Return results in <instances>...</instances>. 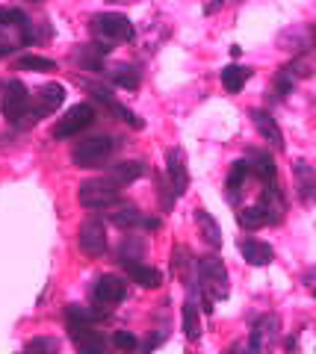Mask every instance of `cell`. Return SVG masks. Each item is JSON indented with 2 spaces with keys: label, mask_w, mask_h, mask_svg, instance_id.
Here are the masks:
<instances>
[{
  "label": "cell",
  "mask_w": 316,
  "mask_h": 354,
  "mask_svg": "<svg viewBox=\"0 0 316 354\" xmlns=\"http://www.w3.org/2000/svg\"><path fill=\"white\" fill-rule=\"evenodd\" d=\"M80 86H83L86 92H89V95L95 97V101L101 104V106H104V109H106V113H110L113 118L124 121V124H130L133 130H142V127H145V121L139 118V115L133 113V109H127L122 101H115L113 92H110V88H106V86H97V83H89V80H80Z\"/></svg>",
  "instance_id": "8992f818"
},
{
  "label": "cell",
  "mask_w": 316,
  "mask_h": 354,
  "mask_svg": "<svg viewBox=\"0 0 316 354\" xmlns=\"http://www.w3.org/2000/svg\"><path fill=\"white\" fill-rule=\"evenodd\" d=\"M12 50H15V44H12V41H0V57H9Z\"/></svg>",
  "instance_id": "f35d334b"
},
{
  "label": "cell",
  "mask_w": 316,
  "mask_h": 354,
  "mask_svg": "<svg viewBox=\"0 0 316 354\" xmlns=\"http://www.w3.org/2000/svg\"><path fill=\"white\" fill-rule=\"evenodd\" d=\"M18 71H36V74H45V71H57V62L48 59V57H36V53H27L15 62Z\"/></svg>",
  "instance_id": "4dcf8cb0"
},
{
  "label": "cell",
  "mask_w": 316,
  "mask_h": 354,
  "mask_svg": "<svg viewBox=\"0 0 316 354\" xmlns=\"http://www.w3.org/2000/svg\"><path fill=\"white\" fill-rule=\"evenodd\" d=\"M118 148V142L113 136H86L80 139L71 151V162L77 169H104L113 160V153Z\"/></svg>",
  "instance_id": "3957f363"
},
{
  "label": "cell",
  "mask_w": 316,
  "mask_h": 354,
  "mask_svg": "<svg viewBox=\"0 0 316 354\" xmlns=\"http://www.w3.org/2000/svg\"><path fill=\"white\" fill-rule=\"evenodd\" d=\"M284 354H301V351H299V337H296V334H290V337L284 339Z\"/></svg>",
  "instance_id": "d590c367"
},
{
  "label": "cell",
  "mask_w": 316,
  "mask_h": 354,
  "mask_svg": "<svg viewBox=\"0 0 316 354\" xmlns=\"http://www.w3.org/2000/svg\"><path fill=\"white\" fill-rule=\"evenodd\" d=\"M245 162H248L252 174L263 186L278 183V169H275V160H272V153H266V151H248V160Z\"/></svg>",
  "instance_id": "ac0fdd59"
},
{
  "label": "cell",
  "mask_w": 316,
  "mask_h": 354,
  "mask_svg": "<svg viewBox=\"0 0 316 354\" xmlns=\"http://www.w3.org/2000/svg\"><path fill=\"white\" fill-rule=\"evenodd\" d=\"M148 351H151V348H148V346H145V348H142V346H139V348H136V351H130V354H148Z\"/></svg>",
  "instance_id": "60d3db41"
},
{
  "label": "cell",
  "mask_w": 316,
  "mask_h": 354,
  "mask_svg": "<svg viewBox=\"0 0 316 354\" xmlns=\"http://www.w3.org/2000/svg\"><path fill=\"white\" fill-rule=\"evenodd\" d=\"M104 57L106 53L97 48V44H80V48L74 50V59L83 65V71H92V74L104 71Z\"/></svg>",
  "instance_id": "484cf974"
},
{
  "label": "cell",
  "mask_w": 316,
  "mask_h": 354,
  "mask_svg": "<svg viewBox=\"0 0 316 354\" xmlns=\"http://www.w3.org/2000/svg\"><path fill=\"white\" fill-rule=\"evenodd\" d=\"M145 171H148V165L142 160H124V162H115L113 165L110 177H113L118 186H127V183L139 180V177H145Z\"/></svg>",
  "instance_id": "7402d4cb"
},
{
  "label": "cell",
  "mask_w": 316,
  "mask_h": 354,
  "mask_svg": "<svg viewBox=\"0 0 316 354\" xmlns=\"http://www.w3.org/2000/svg\"><path fill=\"white\" fill-rule=\"evenodd\" d=\"M248 77H252V68H245V65H227V68L222 71V86L231 95H236V92H243Z\"/></svg>",
  "instance_id": "83f0119b"
},
{
  "label": "cell",
  "mask_w": 316,
  "mask_h": 354,
  "mask_svg": "<svg viewBox=\"0 0 316 354\" xmlns=\"http://www.w3.org/2000/svg\"><path fill=\"white\" fill-rule=\"evenodd\" d=\"M21 354H59V339L57 337H32Z\"/></svg>",
  "instance_id": "d6a6232c"
},
{
  "label": "cell",
  "mask_w": 316,
  "mask_h": 354,
  "mask_svg": "<svg viewBox=\"0 0 316 354\" xmlns=\"http://www.w3.org/2000/svg\"><path fill=\"white\" fill-rule=\"evenodd\" d=\"M248 118H252L254 130L260 133V139L269 142V145L275 148V151H284V145H287V142H284V130L278 127V121L272 118L266 109H252V113H248Z\"/></svg>",
  "instance_id": "9a60e30c"
},
{
  "label": "cell",
  "mask_w": 316,
  "mask_h": 354,
  "mask_svg": "<svg viewBox=\"0 0 316 354\" xmlns=\"http://www.w3.org/2000/svg\"><path fill=\"white\" fill-rule=\"evenodd\" d=\"M183 334H187L189 342H195L201 337V319H198V304H195V298H187V304H183Z\"/></svg>",
  "instance_id": "f546056e"
},
{
  "label": "cell",
  "mask_w": 316,
  "mask_h": 354,
  "mask_svg": "<svg viewBox=\"0 0 316 354\" xmlns=\"http://www.w3.org/2000/svg\"><path fill=\"white\" fill-rule=\"evenodd\" d=\"M127 298V281L122 274H101L92 283V307L101 313H110L113 307H118Z\"/></svg>",
  "instance_id": "5b68a950"
},
{
  "label": "cell",
  "mask_w": 316,
  "mask_h": 354,
  "mask_svg": "<svg viewBox=\"0 0 316 354\" xmlns=\"http://www.w3.org/2000/svg\"><path fill=\"white\" fill-rule=\"evenodd\" d=\"M110 221H113L115 227H122V230H130V227L157 230L160 227V218H148L145 213H139L133 204H115L113 213H110Z\"/></svg>",
  "instance_id": "7c38bea8"
},
{
  "label": "cell",
  "mask_w": 316,
  "mask_h": 354,
  "mask_svg": "<svg viewBox=\"0 0 316 354\" xmlns=\"http://www.w3.org/2000/svg\"><path fill=\"white\" fill-rule=\"evenodd\" d=\"M27 12L24 9H18V6H0V27H6V30H18L27 24Z\"/></svg>",
  "instance_id": "1f68e13d"
},
{
  "label": "cell",
  "mask_w": 316,
  "mask_h": 354,
  "mask_svg": "<svg viewBox=\"0 0 316 354\" xmlns=\"http://www.w3.org/2000/svg\"><path fill=\"white\" fill-rule=\"evenodd\" d=\"M304 286H308V290H310V295L316 298V269H310L308 274H304Z\"/></svg>",
  "instance_id": "8d00e7d4"
},
{
  "label": "cell",
  "mask_w": 316,
  "mask_h": 354,
  "mask_svg": "<svg viewBox=\"0 0 316 354\" xmlns=\"http://www.w3.org/2000/svg\"><path fill=\"white\" fill-rule=\"evenodd\" d=\"M252 177V169H248L245 160H236L227 171V180H225V198L227 204H239L243 201V192H245V180Z\"/></svg>",
  "instance_id": "e0dca14e"
},
{
  "label": "cell",
  "mask_w": 316,
  "mask_h": 354,
  "mask_svg": "<svg viewBox=\"0 0 316 354\" xmlns=\"http://www.w3.org/2000/svg\"><path fill=\"white\" fill-rule=\"evenodd\" d=\"M236 221H239V227L243 230H260V227H266L269 225V218H266V209L254 204V207H243L236 213Z\"/></svg>",
  "instance_id": "f1b7e54d"
},
{
  "label": "cell",
  "mask_w": 316,
  "mask_h": 354,
  "mask_svg": "<svg viewBox=\"0 0 316 354\" xmlns=\"http://www.w3.org/2000/svg\"><path fill=\"white\" fill-rule=\"evenodd\" d=\"M260 207L266 209L269 225H281V221L287 218V198H284V192H281L278 183L263 186V195H260Z\"/></svg>",
  "instance_id": "2e32d148"
},
{
  "label": "cell",
  "mask_w": 316,
  "mask_h": 354,
  "mask_svg": "<svg viewBox=\"0 0 316 354\" xmlns=\"http://www.w3.org/2000/svg\"><path fill=\"white\" fill-rule=\"evenodd\" d=\"M222 6H225V0H210V3L204 6V15H213V12H219Z\"/></svg>",
  "instance_id": "74e56055"
},
{
  "label": "cell",
  "mask_w": 316,
  "mask_h": 354,
  "mask_svg": "<svg viewBox=\"0 0 316 354\" xmlns=\"http://www.w3.org/2000/svg\"><path fill=\"white\" fill-rule=\"evenodd\" d=\"M145 251H148V245H145V239H142V236H127L122 245H118V251H115V263H118V266L142 263Z\"/></svg>",
  "instance_id": "cb8c5ba5"
},
{
  "label": "cell",
  "mask_w": 316,
  "mask_h": 354,
  "mask_svg": "<svg viewBox=\"0 0 316 354\" xmlns=\"http://www.w3.org/2000/svg\"><path fill=\"white\" fill-rule=\"evenodd\" d=\"M281 339V319L275 313L260 316L252 325V337H248V354H269Z\"/></svg>",
  "instance_id": "ba28073f"
},
{
  "label": "cell",
  "mask_w": 316,
  "mask_h": 354,
  "mask_svg": "<svg viewBox=\"0 0 316 354\" xmlns=\"http://www.w3.org/2000/svg\"><path fill=\"white\" fill-rule=\"evenodd\" d=\"M95 121V109L92 104H74L62 118H57L53 124V139H71L77 136L80 130H86Z\"/></svg>",
  "instance_id": "9c48e42d"
},
{
  "label": "cell",
  "mask_w": 316,
  "mask_h": 354,
  "mask_svg": "<svg viewBox=\"0 0 316 354\" xmlns=\"http://www.w3.org/2000/svg\"><path fill=\"white\" fill-rule=\"evenodd\" d=\"M77 198L86 209H110L122 201V186L113 177H89L80 183Z\"/></svg>",
  "instance_id": "277c9868"
},
{
  "label": "cell",
  "mask_w": 316,
  "mask_h": 354,
  "mask_svg": "<svg viewBox=\"0 0 316 354\" xmlns=\"http://www.w3.org/2000/svg\"><path fill=\"white\" fill-rule=\"evenodd\" d=\"M30 106H32L30 88L21 83V80H9L3 86V115H6L9 124L21 127V121H24L27 113H30Z\"/></svg>",
  "instance_id": "52a82bcc"
},
{
  "label": "cell",
  "mask_w": 316,
  "mask_h": 354,
  "mask_svg": "<svg viewBox=\"0 0 316 354\" xmlns=\"http://www.w3.org/2000/svg\"><path fill=\"white\" fill-rule=\"evenodd\" d=\"M292 86H296V83H292L284 71H278V74H275V83H272V92H275V95L281 97V101H284V97L292 92Z\"/></svg>",
  "instance_id": "e575fe53"
},
{
  "label": "cell",
  "mask_w": 316,
  "mask_h": 354,
  "mask_svg": "<svg viewBox=\"0 0 316 354\" xmlns=\"http://www.w3.org/2000/svg\"><path fill=\"white\" fill-rule=\"evenodd\" d=\"M68 334L77 346V354H113V346L97 325H83V328H68Z\"/></svg>",
  "instance_id": "8fae6325"
},
{
  "label": "cell",
  "mask_w": 316,
  "mask_h": 354,
  "mask_svg": "<svg viewBox=\"0 0 316 354\" xmlns=\"http://www.w3.org/2000/svg\"><path fill=\"white\" fill-rule=\"evenodd\" d=\"M89 32H92L95 44L104 53H110L115 44L136 39V30H133V24H130V18L118 15V12H97V15H92L89 18Z\"/></svg>",
  "instance_id": "7a4b0ae2"
},
{
  "label": "cell",
  "mask_w": 316,
  "mask_h": 354,
  "mask_svg": "<svg viewBox=\"0 0 316 354\" xmlns=\"http://www.w3.org/2000/svg\"><path fill=\"white\" fill-rule=\"evenodd\" d=\"M166 177L171 183V192L174 195H183L189 189V171H187V153L180 148H171L166 153Z\"/></svg>",
  "instance_id": "5bb4252c"
},
{
  "label": "cell",
  "mask_w": 316,
  "mask_h": 354,
  "mask_svg": "<svg viewBox=\"0 0 316 354\" xmlns=\"http://www.w3.org/2000/svg\"><path fill=\"white\" fill-rule=\"evenodd\" d=\"M292 183H296V195L304 207H310L316 201V171L308 160L292 162Z\"/></svg>",
  "instance_id": "4fadbf2b"
},
{
  "label": "cell",
  "mask_w": 316,
  "mask_h": 354,
  "mask_svg": "<svg viewBox=\"0 0 316 354\" xmlns=\"http://www.w3.org/2000/svg\"><path fill=\"white\" fill-rule=\"evenodd\" d=\"M195 292L201 295V304L207 313H213L216 301H225L231 295V278H227L222 257L207 254V257L198 260V286H195Z\"/></svg>",
  "instance_id": "6da1fadb"
},
{
  "label": "cell",
  "mask_w": 316,
  "mask_h": 354,
  "mask_svg": "<svg viewBox=\"0 0 316 354\" xmlns=\"http://www.w3.org/2000/svg\"><path fill=\"white\" fill-rule=\"evenodd\" d=\"M195 225H198V230H201V239H204L213 251L222 248V230H219L216 218L207 213V209H195Z\"/></svg>",
  "instance_id": "d4e9b609"
},
{
  "label": "cell",
  "mask_w": 316,
  "mask_h": 354,
  "mask_svg": "<svg viewBox=\"0 0 316 354\" xmlns=\"http://www.w3.org/2000/svg\"><path fill=\"white\" fill-rule=\"evenodd\" d=\"M225 354H248L243 346H239V342H236V346H231V348H225Z\"/></svg>",
  "instance_id": "ab89813d"
},
{
  "label": "cell",
  "mask_w": 316,
  "mask_h": 354,
  "mask_svg": "<svg viewBox=\"0 0 316 354\" xmlns=\"http://www.w3.org/2000/svg\"><path fill=\"white\" fill-rule=\"evenodd\" d=\"M124 272H127L130 281L145 286V290H157V286L162 283V272L151 269V266H145V263H130V266H124Z\"/></svg>",
  "instance_id": "603a6c76"
},
{
  "label": "cell",
  "mask_w": 316,
  "mask_h": 354,
  "mask_svg": "<svg viewBox=\"0 0 316 354\" xmlns=\"http://www.w3.org/2000/svg\"><path fill=\"white\" fill-rule=\"evenodd\" d=\"M171 269H174V274H178V278L195 292V286H198V278H192V269H198V263H195L192 251H189L187 245H178V248H174V254H171Z\"/></svg>",
  "instance_id": "d6986e66"
},
{
  "label": "cell",
  "mask_w": 316,
  "mask_h": 354,
  "mask_svg": "<svg viewBox=\"0 0 316 354\" xmlns=\"http://www.w3.org/2000/svg\"><path fill=\"white\" fill-rule=\"evenodd\" d=\"M36 3H39V0H36Z\"/></svg>",
  "instance_id": "b9f144b4"
},
{
  "label": "cell",
  "mask_w": 316,
  "mask_h": 354,
  "mask_svg": "<svg viewBox=\"0 0 316 354\" xmlns=\"http://www.w3.org/2000/svg\"><path fill=\"white\" fill-rule=\"evenodd\" d=\"M110 80H113V86H118V88H127V92H136L139 83H142V71H139L133 62H118V65H113Z\"/></svg>",
  "instance_id": "44dd1931"
},
{
  "label": "cell",
  "mask_w": 316,
  "mask_h": 354,
  "mask_svg": "<svg viewBox=\"0 0 316 354\" xmlns=\"http://www.w3.org/2000/svg\"><path fill=\"white\" fill-rule=\"evenodd\" d=\"M77 242H80V251L86 257H104L106 251V227H104V218L101 216H89L80 225V234H77Z\"/></svg>",
  "instance_id": "30bf717a"
},
{
  "label": "cell",
  "mask_w": 316,
  "mask_h": 354,
  "mask_svg": "<svg viewBox=\"0 0 316 354\" xmlns=\"http://www.w3.org/2000/svg\"><path fill=\"white\" fill-rule=\"evenodd\" d=\"M113 346H115L118 351L130 354V351H136V348H139V339L130 334V330H115V334H113Z\"/></svg>",
  "instance_id": "836d02e7"
},
{
  "label": "cell",
  "mask_w": 316,
  "mask_h": 354,
  "mask_svg": "<svg viewBox=\"0 0 316 354\" xmlns=\"http://www.w3.org/2000/svg\"><path fill=\"white\" fill-rule=\"evenodd\" d=\"M313 68H316V65H313L310 53H299V57H292L281 71H284L292 83H299V80H308V77L313 74Z\"/></svg>",
  "instance_id": "4316f807"
},
{
  "label": "cell",
  "mask_w": 316,
  "mask_h": 354,
  "mask_svg": "<svg viewBox=\"0 0 316 354\" xmlns=\"http://www.w3.org/2000/svg\"><path fill=\"white\" fill-rule=\"evenodd\" d=\"M239 254L245 257V263L252 266H269L275 260V251H272L269 242H260V239H243L239 242Z\"/></svg>",
  "instance_id": "ffe728a7"
}]
</instances>
